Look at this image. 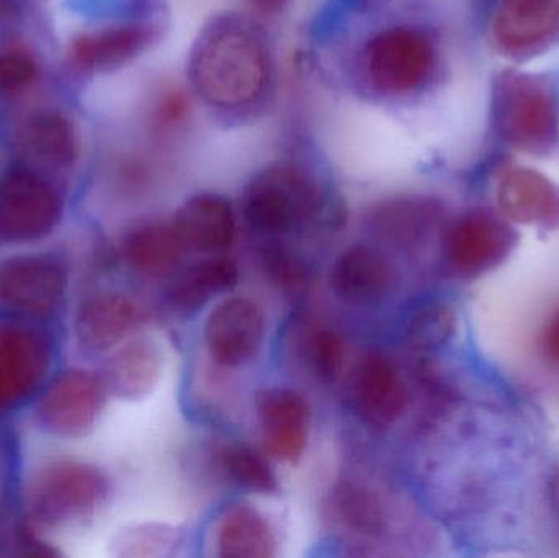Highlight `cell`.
<instances>
[{"label": "cell", "instance_id": "cell-13", "mask_svg": "<svg viewBox=\"0 0 559 558\" xmlns=\"http://www.w3.org/2000/svg\"><path fill=\"white\" fill-rule=\"evenodd\" d=\"M347 399L361 423L370 428L386 429L406 412L409 390L386 356L367 353L352 367Z\"/></svg>", "mask_w": 559, "mask_h": 558}, {"label": "cell", "instance_id": "cell-28", "mask_svg": "<svg viewBox=\"0 0 559 558\" xmlns=\"http://www.w3.org/2000/svg\"><path fill=\"white\" fill-rule=\"evenodd\" d=\"M456 317L445 301H426L416 308L406 324V340L416 351H437L455 334Z\"/></svg>", "mask_w": 559, "mask_h": 558}, {"label": "cell", "instance_id": "cell-27", "mask_svg": "<svg viewBox=\"0 0 559 558\" xmlns=\"http://www.w3.org/2000/svg\"><path fill=\"white\" fill-rule=\"evenodd\" d=\"M219 454L223 471L236 485L252 494H278L277 475L264 455L258 454L248 446L239 444L226 446Z\"/></svg>", "mask_w": 559, "mask_h": 558}, {"label": "cell", "instance_id": "cell-17", "mask_svg": "<svg viewBox=\"0 0 559 558\" xmlns=\"http://www.w3.org/2000/svg\"><path fill=\"white\" fill-rule=\"evenodd\" d=\"M498 212L512 225L559 228V186L540 170L509 166L496 187Z\"/></svg>", "mask_w": 559, "mask_h": 558}, {"label": "cell", "instance_id": "cell-23", "mask_svg": "<svg viewBox=\"0 0 559 558\" xmlns=\"http://www.w3.org/2000/svg\"><path fill=\"white\" fill-rule=\"evenodd\" d=\"M22 146L33 161L46 169H71L79 159L78 128L74 121L59 110L33 111L23 123Z\"/></svg>", "mask_w": 559, "mask_h": 558}, {"label": "cell", "instance_id": "cell-19", "mask_svg": "<svg viewBox=\"0 0 559 558\" xmlns=\"http://www.w3.org/2000/svg\"><path fill=\"white\" fill-rule=\"evenodd\" d=\"M443 218L439 200L427 195H400L383 200L368 215V228L374 236L401 251L423 248Z\"/></svg>", "mask_w": 559, "mask_h": 558}, {"label": "cell", "instance_id": "cell-37", "mask_svg": "<svg viewBox=\"0 0 559 558\" xmlns=\"http://www.w3.org/2000/svg\"><path fill=\"white\" fill-rule=\"evenodd\" d=\"M554 497H555V503H557V507L559 510V471H558L557 477H555V482H554Z\"/></svg>", "mask_w": 559, "mask_h": 558}, {"label": "cell", "instance_id": "cell-24", "mask_svg": "<svg viewBox=\"0 0 559 558\" xmlns=\"http://www.w3.org/2000/svg\"><path fill=\"white\" fill-rule=\"evenodd\" d=\"M186 251L173 223L146 222L131 228L120 242L124 264L150 278L174 274Z\"/></svg>", "mask_w": 559, "mask_h": 558}, {"label": "cell", "instance_id": "cell-20", "mask_svg": "<svg viewBox=\"0 0 559 558\" xmlns=\"http://www.w3.org/2000/svg\"><path fill=\"white\" fill-rule=\"evenodd\" d=\"M183 248L203 256L223 254L238 233L231 202L219 193L202 192L187 199L174 218Z\"/></svg>", "mask_w": 559, "mask_h": 558}, {"label": "cell", "instance_id": "cell-25", "mask_svg": "<svg viewBox=\"0 0 559 558\" xmlns=\"http://www.w3.org/2000/svg\"><path fill=\"white\" fill-rule=\"evenodd\" d=\"M238 284L239 268L233 259L206 256L174 278L167 297L179 310L197 311L213 298L235 290Z\"/></svg>", "mask_w": 559, "mask_h": 558}, {"label": "cell", "instance_id": "cell-6", "mask_svg": "<svg viewBox=\"0 0 559 558\" xmlns=\"http://www.w3.org/2000/svg\"><path fill=\"white\" fill-rule=\"evenodd\" d=\"M64 216L61 190L35 167L10 164L0 174V245H33L51 236Z\"/></svg>", "mask_w": 559, "mask_h": 558}, {"label": "cell", "instance_id": "cell-4", "mask_svg": "<svg viewBox=\"0 0 559 558\" xmlns=\"http://www.w3.org/2000/svg\"><path fill=\"white\" fill-rule=\"evenodd\" d=\"M110 478L79 459H51L39 465L26 487V510L36 526L64 530L87 523L107 503Z\"/></svg>", "mask_w": 559, "mask_h": 558}, {"label": "cell", "instance_id": "cell-22", "mask_svg": "<svg viewBox=\"0 0 559 558\" xmlns=\"http://www.w3.org/2000/svg\"><path fill=\"white\" fill-rule=\"evenodd\" d=\"M213 546L219 557H275L278 554V536L274 524L254 504L235 501L216 520Z\"/></svg>", "mask_w": 559, "mask_h": 558}, {"label": "cell", "instance_id": "cell-21", "mask_svg": "<svg viewBox=\"0 0 559 558\" xmlns=\"http://www.w3.org/2000/svg\"><path fill=\"white\" fill-rule=\"evenodd\" d=\"M164 351L153 337H130L115 347L102 372L108 393L121 402L147 399L163 380Z\"/></svg>", "mask_w": 559, "mask_h": 558}, {"label": "cell", "instance_id": "cell-31", "mask_svg": "<svg viewBox=\"0 0 559 558\" xmlns=\"http://www.w3.org/2000/svg\"><path fill=\"white\" fill-rule=\"evenodd\" d=\"M264 271L269 278L283 292L298 294L308 282L305 262L282 242L272 241L265 246L261 254Z\"/></svg>", "mask_w": 559, "mask_h": 558}, {"label": "cell", "instance_id": "cell-15", "mask_svg": "<svg viewBox=\"0 0 559 558\" xmlns=\"http://www.w3.org/2000/svg\"><path fill=\"white\" fill-rule=\"evenodd\" d=\"M160 26L151 20H131L81 33L68 49L72 68L87 74L123 68L159 39Z\"/></svg>", "mask_w": 559, "mask_h": 558}, {"label": "cell", "instance_id": "cell-29", "mask_svg": "<svg viewBox=\"0 0 559 558\" xmlns=\"http://www.w3.org/2000/svg\"><path fill=\"white\" fill-rule=\"evenodd\" d=\"M179 544V533L167 524H133L115 534L110 553L115 557L166 556Z\"/></svg>", "mask_w": 559, "mask_h": 558}, {"label": "cell", "instance_id": "cell-36", "mask_svg": "<svg viewBox=\"0 0 559 558\" xmlns=\"http://www.w3.org/2000/svg\"><path fill=\"white\" fill-rule=\"evenodd\" d=\"M388 2H391V0H342V3L348 10L358 13L370 12V10L378 9V7L384 5Z\"/></svg>", "mask_w": 559, "mask_h": 558}, {"label": "cell", "instance_id": "cell-7", "mask_svg": "<svg viewBox=\"0 0 559 558\" xmlns=\"http://www.w3.org/2000/svg\"><path fill=\"white\" fill-rule=\"evenodd\" d=\"M108 396L102 376L78 367L64 370L36 400L33 412L36 428L62 441L87 438L97 428Z\"/></svg>", "mask_w": 559, "mask_h": 558}, {"label": "cell", "instance_id": "cell-12", "mask_svg": "<svg viewBox=\"0 0 559 558\" xmlns=\"http://www.w3.org/2000/svg\"><path fill=\"white\" fill-rule=\"evenodd\" d=\"M267 320L258 301L229 297L219 301L205 321L203 340L216 366L238 369L254 359L264 346Z\"/></svg>", "mask_w": 559, "mask_h": 558}, {"label": "cell", "instance_id": "cell-35", "mask_svg": "<svg viewBox=\"0 0 559 558\" xmlns=\"http://www.w3.org/2000/svg\"><path fill=\"white\" fill-rule=\"evenodd\" d=\"M259 13L265 16H277L288 9L292 0H249Z\"/></svg>", "mask_w": 559, "mask_h": 558}, {"label": "cell", "instance_id": "cell-33", "mask_svg": "<svg viewBox=\"0 0 559 558\" xmlns=\"http://www.w3.org/2000/svg\"><path fill=\"white\" fill-rule=\"evenodd\" d=\"M190 117V100L186 92L166 87L157 92L150 110V123L156 133L179 131Z\"/></svg>", "mask_w": 559, "mask_h": 558}, {"label": "cell", "instance_id": "cell-18", "mask_svg": "<svg viewBox=\"0 0 559 558\" xmlns=\"http://www.w3.org/2000/svg\"><path fill=\"white\" fill-rule=\"evenodd\" d=\"M141 321L143 311L128 295L120 292L91 295L75 311V344L88 354L111 353L130 340Z\"/></svg>", "mask_w": 559, "mask_h": 558}, {"label": "cell", "instance_id": "cell-34", "mask_svg": "<svg viewBox=\"0 0 559 558\" xmlns=\"http://www.w3.org/2000/svg\"><path fill=\"white\" fill-rule=\"evenodd\" d=\"M540 351L544 359L559 369V305L551 311L540 334Z\"/></svg>", "mask_w": 559, "mask_h": 558}, {"label": "cell", "instance_id": "cell-3", "mask_svg": "<svg viewBox=\"0 0 559 558\" xmlns=\"http://www.w3.org/2000/svg\"><path fill=\"white\" fill-rule=\"evenodd\" d=\"M325 193L318 177L295 161H277L252 176L242 212L259 235L269 238L305 231L325 215Z\"/></svg>", "mask_w": 559, "mask_h": 558}, {"label": "cell", "instance_id": "cell-1", "mask_svg": "<svg viewBox=\"0 0 559 558\" xmlns=\"http://www.w3.org/2000/svg\"><path fill=\"white\" fill-rule=\"evenodd\" d=\"M187 74L209 107L239 114L267 97L274 62L267 39L254 22L223 13L213 16L193 43Z\"/></svg>", "mask_w": 559, "mask_h": 558}, {"label": "cell", "instance_id": "cell-11", "mask_svg": "<svg viewBox=\"0 0 559 558\" xmlns=\"http://www.w3.org/2000/svg\"><path fill=\"white\" fill-rule=\"evenodd\" d=\"M496 51L515 62L540 58L559 45V0H499L491 23Z\"/></svg>", "mask_w": 559, "mask_h": 558}, {"label": "cell", "instance_id": "cell-10", "mask_svg": "<svg viewBox=\"0 0 559 558\" xmlns=\"http://www.w3.org/2000/svg\"><path fill=\"white\" fill-rule=\"evenodd\" d=\"M51 340L32 324L0 323V412L23 405L39 392L52 366Z\"/></svg>", "mask_w": 559, "mask_h": 558}, {"label": "cell", "instance_id": "cell-9", "mask_svg": "<svg viewBox=\"0 0 559 558\" xmlns=\"http://www.w3.org/2000/svg\"><path fill=\"white\" fill-rule=\"evenodd\" d=\"M519 233L499 212L475 209L460 216L445 236V261L453 274L479 277L508 261Z\"/></svg>", "mask_w": 559, "mask_h": 558}, {"label": "cell", "instance_id": "cell-30", "mask_svg": "<svg viewBox=\"0 0 559 558\" xmlns=\"http://www.w3.org/2000/svg\"><path fill=\"white\" fill-rule=\"evenodd\" d=\"M308 360L314 376L322 383L341 379L347 360V344L334 330H318L308 341Z\"/></svg>", "mask_w": 559, "mask_h": 558}, {"label": "cell", "instance_id": "cell-26", "mask_svg": "<svg viewBox=\"0 0 559 558\" xmlns=\"http://www.w3.org/2000/svg\"><path fill=\"white\" fill-rule=\"evenodd\" d=\"M332 517L341 527L364 539H378L390 527L383 498L364 482L345 478L332 490Z\"/></svg>", "mask_w": 559, "mask_h": 558}, {"label": "cell", "instance_id": "cell-32", "mask_svg": "<svg viewBox=\"0 0 559 558\" xmlns=\"http://www.w3.org/2000/svg\"><path fill=\"white\" fill-rule=\"evenodd\" d=\"M39 64L26 46L7 45L0 49V92L19 94L35 84Z\"/></svg>", "mask_w": 559, "mask_h": 558}, {"label": "cell", "instance_id": "cell-14", "mask_svg": "<svg viewBox=\"0 0 559 558\" xmlns=\"http://www.w3.org/2000/svg\"><path fill=\"white\" fill-rule=\"evenodd\" d=\"M393 262L378 246L354 245L335 259L329 287L342 304L354 308L380 307L396 288Z\"/></svg>", "mask_w": 559, "mask_h": 558}, {"label": "cell", "instance_id": "cell-16", "mask_svg": "<svg viewBox=\"0 0 559 558\" xmlns=\"http://www.w3.org/2000/svg\"><path fill=\"white\" fill-rule=\"evenodd\" d=\"M264 451L277 461L296 464L308 448L311 408L295 390L274 387L262 390L255 400Z\"/></svg>", "mask_w": 559, "mask_h": 558}, {"label": "cell", "instance_id": "cell-5", "mask_svg": "<svg viewBox=\"0 0 559 558\" xmlns=\"http://www.w3.org/2000/svg\"><path fill=\"white\" fill-rule=\"evenodd\" d=\"M439 52L432 36L416 25H393L367 39L360 66L371 91L383 97H409L436 75Z\"/></svg>", "mask_w": 559, "mask_h": 558}, {"label": "cell", "instance_id": "cell-8", "mask_svg": "<svg viewBox=\"0 0 559 558\" xmlns=\"http://www.w3.org/2000/svg\"><path fill=\"white\" fill-rule=\"evenodd\" d=\"M68 285V271L51 252L9 256L0 261V305L16 317H55L64 304Z\"/></svg>", "mask_w": 559, "mask_h": 558}, {"label": "cell", "instance_id": "cell-2", "mask_svg": "<svg viewBox=\"0 0 559 558\" xmlns=\"http://www.w3.org/2000/svg\"><path fill=\"white\" fill-rule=\"evenodd\" d=\"M492 130L528 156H559V95L544 75L521 69L498 72L491 84Z\"/></svg>", "mask_w": 559, "mask_h": 558}]
</instances>
